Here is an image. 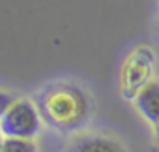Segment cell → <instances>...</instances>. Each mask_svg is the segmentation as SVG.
<instances>
[{"instance_id": "obj_1", "label": "cell", "mask_w": 159, "mask_h": 152, "mask_svg": "<svg viewBox=\"0 0 159 152\" xmlns=\"http://www.w3.org/2000/svg\"><path fill=\"white\" fill-rule=\"evenodd\" d=\"M39 113L47 124L62 131L81 128L90 115L86 94L73 85H52L39 94Z\"/></svg>"}, {"instance_id": "obj_5", "label": "cell", "mask_w": 159, "mask_h": 152, "mask_svg": "<svg viewBox=\"0 0 159 152\" xmlns=\"http://www.w3.org/2000/svg\"><path fill=\"white\" fill-rule=\"evenodd\" d=\"M67 152H125L120 143L105 135H84L71 143Z\"/></svg>"}, {"instance_id": "obj_2", "label": "cell", "mask_w": 159, "mask_h": 152, "mask_svg": "<svg viewBox=\"0 0 159 152\" xmlns=\"http://www.w3.org/2000/svg\"><path fill=\"white\" fill-rule=\"evenodd\" d=\"M4 137L34 139L41 130V113L30 100H15L0 118Z\"/></svg>"}, {"instance_id": "obj_7", "label": "cell", "mask_w": 159, "mask_h": 152, "mask_svg": "<svg viewBox=\"0 0 159 152\" xmlns=\"http://www.w3.org/2000/svg\"><path fill=\"white\" fill-rule=\"evenodd\" d=\"M13 102H15V98L10 96L8 92H2V94H0V109H2V111H6Z\"/></svg>"}, {"instance_id": "obj_6", "label": "cell", "mask_w": 159, "mask_h": 152, "mask_svg": "<svg viewBox=\"0 0 159 152\" xmlns=\"http://www.w3.org/2000/svg\"><path fill=\"white\" fill-rule=\"evenodd\" d=\"M0 152H38V146L32 139L25 137H4Z\"/></svg>"}, {"instance_id": "obj_3", "label": "cell", "mask_w": 159, "mask_h": 152, "mask_svg": "<svg viewBox=\"0 0 159 152\" xmlns=\"http://www.w3.org/2000/svg\"><path fill=\"white\" fill-rule=\"evenodd\" d=\"M150 71H152V53H148L146 49H139L137 53H133V56L127 60L124 68V77H122L127 98H131L133 92L139 94L140 88L148 85L146 79Z\"/></svg>"}, {"instance_id": "obj_4", "label": "cell", "mask_w": 159, "mask_h": 152, "mask_svg": "<svg viewBox=\"0 0 159 152\" xmlns=\"http://www.w3.org/2000/svg\"><path fill=\"white\" fill-rule=\"evenodd\" d=\"M137 109L140 111V115L152 122L157 124L159 122V83H148L140 88V92L135 98Z\"/></svg>"}, {"instance_id": "obj_8", "label": "cell", "mask_w": 159, "mask_h": 152, "mask_svg": "<svg viewBox=\"0 0 159 152\" xmlns=\"http://www.w3.org/2000/svg\"><path fill=\"white\" fill-rule=\"evenodd\" d=\"M155 137H157V143H159V122L155 124Z\"/></svg>"}]
</instances>
